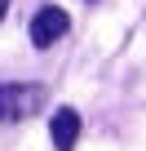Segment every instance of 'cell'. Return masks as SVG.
<instances>
[{
    "label": "cell",
    "instance_id": "3",
    "mask_svg": "<svg viewBox=\"0 0 146 151\" xmlns=\"http://www.w3.org/2000/svg\"><path fill=\"white\" fill-rule=\"evenodd\" d=\"M49 138H53V151H75V142H80V111L58 107L53 120H49Z\"/></svg>",
    "mask_w": 146,
    "mask_h": 151
},
{
    "label": "cell",
    "instance_id": "2",
    "mask_svg": "<svg viewBox=\"0 0 146 151\" xmlns=\"http://www.w3.org/2000/svg\"><path fill=\"white\" fill-rule=\"evenodd\" d=\"M66 31H71V18H66V9H58V5H44V9L31 18V45H36V49L58 45Z\"/></svg>",
    "mask_w": 146,
    "mask_h": 151
},
{
    "label": "cell",
    "instance_id": "4",
    "mask_svg": "<svg viewBox=\"0 0 146 151\" xmlns=\"http://www.w3.org/2000/svg\"><path fill=\"white\" fill-rule=\"evenodd\" d=\"M5 9H9V0H0V18H5Z\"/></svg>",
    "mask_w": 146,
    "mask_h": 151
},
{
    "label": "cell",
    "instance_id": "1",
    "mask_svg": "<svg viewBox=\"0 0 146 151\" xmlns=\"http://www.w3.org/2000/svg\"><path fill=\"white\" fill-rule=\"evenodd\" d=\"M44 107L40 85H0V124H18Z\"/></svg>",
    "mask_w": 146,
    "mask_h": 151
}]
</instances>
